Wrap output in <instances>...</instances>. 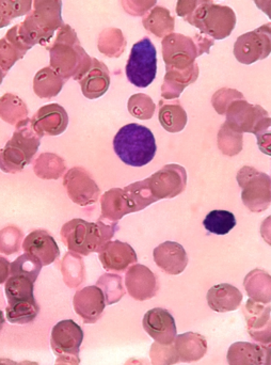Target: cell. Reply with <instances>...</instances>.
Segmentation results:
<instances>
[{
    "label": "cell",
    "instance_id": "cell-1",
    "mask_svg": "<svg viewBox=\"0 0 271 365\" xmlns=\"http://www.w3.org/2000/svg\"><path fill=\"white\" fill-rule=\"evenodd\" d=\"M113 150L124 164L140 168L154 160L157 145L150 130L140 124L131 123L116 135Z\"/></svg>",
    "mask_w": 271,
    "mask_h": 365
},
{
    "label": "cell",
    "instance_id": "cell-2",
    "mask_svg": "<svg viewBox=\"0 0 271 365\" xmlns=\"http://www.w3.org/2000/svg\"><path fill=\"white\" fill-rule=\"evenodd\" d=\"M116 227L104 222H88L83 219H74L63 225L61 237L68 250L88 255L100 252L115 233Z\"/></svg>",
    "mask_w": 271,
    "mask_h": 365
},
{
    "label": "cell",
    "instance_id": "cell-3",
    "mask_svg": "<svg viewBox=\"0 0 271 365\" xmlns=\"http://www.w3.org/2000/svg\"><path fill=\"white\" fill-rule=\"evenodd\" d=\"M156 201L146 180L123 189H111L101 200L103 217L111 221L120 220L124 215L143 210Z\"/></svg>",
    "mask_w": 271,
    "mask_h": 365
},
{
    "label": "cell",
    "instance_id": "cell-4",
    "mask_svg": "<svg viewBox=\"0 0 271 365\" xmlns=\"http://www.w3.org/2000/svg\"><path fill=\"white\" fill-rule=\"evenodd\" d=\"M40 138L32 128L31 121L21 120L12 139L0 151V169L6 173L23 170L38 151Z\"/></svg>",
    "mask_w": 271,
    "mask_h": 365
},
{
    "label": "cell",
    "instance_id": "cell-5",
    "mask_svg": "<svg viewBox=\"0 0 271 365\" xmlns=\"http://www.w3.org/2000/svg\"><path fill=\"white\" fill-rule=\"evenodd\" d=\"M184 19L214 40L227 38L236 25L235 12L230 6L214 4L213 0H199L195 11Z\"/></svg>",
    "mask_w": 271,
    "mask_h": 365
},
{
    "label": "cell",
    "instance_id": "cell-6",
    "mask_svg": "<svg viewBox=\"0 0 271 365\" xmlns=\"http://www.w3.org/2000/svg\"><path fill=\"white\" fill-rule=\"evenodd\" d=\"M126 73L128 81L137 88L148 87L156 78V47L148 36L133 46Z\"/></svg>",
    "mask_w": 271,
    "mask_h": 365
},
{
    "label": "cell",
    "instance_id": "cell-7",
    "mask_svg": "<svg viewBox=\"0 0 271 365\" xmlns=\"http://www.w3.org/2000/svg\"><path fill=\"white\" fill-rule=\"evenodd\" d=\"M237 182L242 187V199L247 208L253 212L267 210L271 204V179L266 173L246 166L237 173Z\"/></svg>",
    "mask_w": 271,
    "mask_h": 365
},
{
    "label": "cell",
    "instance_id": "cell-8",
    "mask_svg": "<svg viewBox=\"0 0 271 365\" xmlns=\"http://www.w3.org/2000/svg\"><path fill=\"white\" fill-rule=\"evenodd\" d=\"M271 53V23L238 36L234 45V56L242 64L264 60Z\"/></svg>",
    "mask_w": 271,
    "mask_h": 365
},
{
    "label": "cell",
    "instance_id": "cell-9",
    "mask_svg": "<svg viewBox=\"0 0 271 365\" xmlns=\"http://www.w3.org/2000/svg\"><path fill=\"white\" fill-rule=\"evenodd\" d=\"M163 53L167 68L175 70L190 68L200 56L193 38L180 34H170L163 38Z\"/></svg>",
    "mask_w": 271,
    "mask_h": 365
},
{
    "label": "cell",
    "instance_id": "cell-10",
    "mask_svg": "<svg viewBox=\"0 0 271 365\" xmlns=\"http://www.w3.org/2000/svg\"><path fill=\"white\" fill-rule=\"evenodd\" d=\"M155 199H170L183 192L186 187V170L178 165H167L146 179Z\"/></svg>",
    "mask_w": 271,
    "mask_h": 365
},
{
    "label": "cell",
    "instance_id": "cell-11",
    "mask_svg": "<svg viewBox=\"0 0 271 365\" xmlns=\"http://www.w3.org/2000/svg\"><path fill=\"white\" fill-rule=\"evenodd\" d=\"M83 341V331L81 326L72 319L59 322L51 330V345L56 355L72 356L79 358V349Z\"/></svg>",
    "mask_w": 271,
    "mask_h": 365
},
{
    "label": "cell",
    "instance_id": "cell-12",
    "mask_svg": "<svg viewBox=\"0 0 271 365\" xmlns=\"http://www.w3.org/2000/svg\"><path fill=\"white\" fill-rule=\"evenodd\" d=\"M268 113L259 105H251L244 100L237 98L230 104L227 109V124L230 128L237 133H252L255 126Z\"/></svg>",
    "mask_w": 271,
    "mask_h": 365
},
{
    "label": "cell",
    "instance_id": "cell-13",
    "mask_svg": "<svg viewBox=\"0 0 271 365\" xmlns=\"http://www.w3.org/2000/svg\"><path fill=\"white\" fill-rule=\"evenodd\" d=\"M142 326L146 334L159 344H173L178 336L175 319L165 309L154 308L148 311L142 319Z\"/></svg>",
    "mask_w": 271,
    "mask_h": 365
},
{
    "label": "cell",
    "instance_id": "cell-14",
    "mask_svg": "<svg viewBox=\"0 0 271 365\" xmlns=\"http://www.w3.org/2000/svg\"><path fill=\"white\" fill-rule=\"evenodd\" d=\"M68 113L63 107L58 104L42 107L31 120L32 128L40 137L62 134L68 128Z\"/></svg>",
    "mask_w": 271,
    "mask_h": 365
},
{
    "label": "cell",
    "instance_id": "cell-15",
    "mask_svg": "<svg viewBox=\"0 0 271 365\" xmlns=\"http://www.w3.org/2000/svg\"><path fill=\"white\" fill-rule=\"evenodd\" d=\"M106 304L104 292L98 285L85 287L74 296L75 312L87 324L96 323L102 317Z\"/></svg>",
    "mask_w": 271,
    "mask_h": 365
},
{
    "label": "cell",
    "instance_id": "cell-16",
    "mask_svg": "<svg viewBox=\"0 0 271 365\" xmlns=\"http://www.w3.org/2000/svg\"><path fill=\"white\" fill-rule=\"evenodd\" d=\"M229 365H271V346L251 342H236L227 349Z\"/></svg>",
    "mask_w": 271,
    "mask_h": 365
},
{
    "label": "cell",
    "instance_id": "cell-17",
    "mask_svg": "<svg viewBox=\"0 0 271 365\" xmlns=\"http://www.w3.org/2000/svg\"><path fill=\"white\" fill-rule=\"evenodd\" d=\"M126 289L136 300L150 299L156 295L158 285L156 277L143 265H134L126 272Z\"/></svg>",
    "mask_w": 271,
    "mask_h": 365
},
{
    "label": "cell",
    "instance_id": "cell-18",
    "mask_svg": "<svg viewBox=\"0 0 271 365\" xmlns=\"http://www.w3.org/2000/svg\"><path fill=\"white\" fill-rule=\"evenodd\" d=\"M23 249L26 253L40 259L43 266L53 263L59 257L60 250L53 236L44 230H36L24 240Z\"/></svg>",
    "mask_w": 271,
    "mask_h": 365
},
{
    "label": "cell",
    "instance_id": "cell-19",
    "mask_svg": "<svg viewBox=\"0 0 271 365\" xmlns=\"http://www.w3.org/2000/svg\"><path fill=\"white\" fill-rule=\"evenodd\" d=\"M100 261L108 272H122L137 262V255L130 245L116 240L103 246Z\"/></svg>",
    "mask_w": 271,
    "mask_h": 365
},
{
    "label": "cell",
    "instance_id": "cell-20",
    "mask_svg": "<svg viewBox=\"0 0 271 365\" xmlns=\"http://www.w3.org/2000/svg\"><path fill=\"white\" fill-rule=\"evenodd\" d=\"M154 261L165 274H182L188 265V257L182 245L175 242H165L154 250Z\"/></svg>",
    "mask_w": 271,
    "mask_h": 365
},
{
    "label": "cell",
    "instance_id": "cell-21",
    "mask_svg": "<svg viewBox=\"0 0 271 365\" xmlns=\"http://www.w3.org/2000/svg\"><path fill=\"white\" fill-rule=\"evenodd\" d=\"M208 307L215 312H233L242 302V294L237 287L223 283L210 287L208 296Z\"/></svg>",
    "mask_w": 271,
    "mask_h": 365
},
{
    "label": "cell",
    "instance_id": "cell-22",
    "mask_svg": "<svg viewBox=\"0 0 271 365\" xmlns=\"http://www.w3.org/2000/svg\"><path fill=\"white\" fill-rule=\"evenodd\" d=\"M173 345L178 359L183 364L199 361L208 353V341L205 336L197 332L189 331L178 334Z\"/></svg>",
    "mask_w": 271,
    "mask_h": 365
},
{
    "label": "cell",
    "instance_id": "cell-23",
    "mask_svg": "<svg viewBox=\"0 0 271 365\" xmlns=\"http://www.w3.org/2000/svg\"><path fill=\"white\" fill-rule=\"evenodd\" d=\"M81 85L86 98H98L106 93L111 85L108 68L104 63L93 59V66L81 75ZM79 77V78H81ZM78 78V79H79Z\"/></svg>",
    "mask_w": 271,
    "mask_h": 365
},
{
    "label": "cell",
    "instance_id": "cell-24",
    "mask_svg": "<svg viewBox=\"0 0 271 365\" xmlns=\"http://www.w3.org/2000/svg\"><path fill=\"white\" fill-rule=\"evenodd\" d=\"M198 76H199V68L197 63L186 70L167 68L165 83L161 88L163 98L165 100L178 98L187 86L197 81Z\"/></svg>",
    "mask_w": 271,
    "mask_h": 365
},
{
    "label": "cell",
    "instance_id": "cell-25",
    "mask_svg": "<svg viewBox=\"0 0 271 365\" xmlns=\"http://www.w3.org/2000/svg\"><path fill=\"white\" fill-rule=\"evenodd\" d=\"M81 182H77L76 178L73 175L72 171H68L64 178V186L68 190V195L72 197L73 201L85 205V204L96 202L98 195V187L96 186L93 180L89 177L86 171L81 169Z\"/></svg>",
    "mask_w": 271,
    "mask_h": 365
},
{
    "label": "cell",
    "instance_id": "cell-26",
    "mask_svg": "<svg viewBox=\"0 0 271 365\" xmlns=\"http://www.w3.org/2000/svg\"><path fill=\"white\" fill-rule=\"evenodd\" d=\"M245 289L250 299L260 304L271 302V276L261 269L252 270L245 278Z\"/></svg>",
    "mask_w": 271,
    "mask_h": 365
},
{
    "label": "cell",
    "instance_id": "cell-27",
    "mask_svg": "<svg viewBox=\"0 0 271 365\" xmlns=\"http://www.w3.org/2000/svg\"><path fill=\"white\" fill-rule=\"evenodd\" d=\"M160 109H159V122L161 126L169 133H180L184 130L187 124V113L185 109L180 106V102L172 103V104H165L159 103Z\"/></svg>",
    "mask_w": 271,
    "mask_h": 365
},
{
    "label": "cell",
    "instance_id": "cell-28",
    "mask_svg": "<svg viewBox=\"0 0 271 365\" xmlns=\"http://www.w3.org/2000/svg\"><path fill=\"white\" fill-rule=\"evenodd\" d=\"M34 281L25 276H11L6 281V292L8 304L19 302H34Z\"/></svg>",
    "mask_w": 271,
    "mask_h": 365
},
{
    "label": "cell",
    "instance_id": "cell-29",
    "mask_svg": "<svg viewBox=\"0 0 271 365\" xmlns=\"http://www.w3.org/2000/svg\"><path fill=\"white\" fill-rule=\"evenodd\" d=\"M249 334L260 331L271 324V304H260L249 298L244 307Z\"/></svg>",
    "mask_w": 271,
    "mask_h": 365
},
{
    "label": "cell",
    "instance_id": "cell-30",
    "mask_svg": "<svg viewBox=\"0 0 271 365\" xmlns=\"http://www.w3.org/2000/svg\"><path fill=\"white\" fill-rule=\"evenodd\" d=\"M61 76L49 68L40 71L34 79V91L40 98H51L61 91Z\"/></svg>",
    "mask_w": 271,
    "mask_h": 365
},
{
    "label": "cell",
    "instance_id": "cell-31",
    "mask_svg": "<svg viewBox=\"0 0 271 365\" xmlns=\"http://www.w3.org/2000/svg\"><path fill=\"white\" fill-rule=\"evenodd\" d=\"M143 24L146 29L158 38L172 34L174 29V19L163 6H156L148 19H143Z\"/></svg>",
    "mask_w": 271,
    "mask_h": 365
},
{
    "label": "cell",
    "instance_id": "cell-32",
    "mask_svg": "<svg viewBox=\"0 0 271 365\" xmlns=\"http://www.w3.org/2000/svg\"><path fill=\"white\" fill-rule=\"evenodd\" d=\"M40 307L34 302H19L9 304L6 307V317L9 323L25 325L31 323L38 317Z\"/></svg>",
    "mask_w": 271,
    "mask_h": 365
},
{
    "label": "cell",
    "instance_id": "cell-33",
    "mask_svg": "<svg viewBox=\"0 0 271 365\" xmlns=\"http://www.w3.org/2000/svg\"><path fill=\"white\" fill-rule=\"evenodd\" d=\"M204 227L215 235H225L235 227L236 218L233 212L227 210H212L203 221Z\"/></svg>",
    "mask_w": 271,
    "mask_h": 365
},
{
    "label": "cell",
    "instance_id": "cell-34",
    "mask_svg": "<svg viewBox=\"0 0 271 365\" xmlns=\"http://www.w3.org/2000/svg\"><path fill=\"white\" fill-rule=\"evenodd\" d=\"M42 267L43 264L38 257L30 253H25L11 263L10 274L28 277L36 282Z\"/></svg>",
    "mask_w": 271,
    "mask_h": 365
},
{
    "label": "cell",
    "instance_id": "cell-35",
    "mask_svg": "<svg viewBox=\"0 0 271 365\" xmlns=\"http://www.w3.org/2000/svg\"><path fill=\"white\" fill-rule=\"evenodd\" d=\"M218 145L225 155H236L242 151V134L235 132L225 123L218 135Z\"/></svg>",
    "mask_w": 271,
    "mask_h": 365
},
{
    "label": "cell",
    "instance_id": "cell-36",
    "mask_svg": "<svg viewBox=\"0 0 271 365\" xmlns=\"http://www.w3.org/2000/svg\"><path fill=\"white\" fill-rule=\"evenodd\" d=\"M98 287L104 292L107 304H116L126 294L123 287H122L121 277L116 276V274H104L101 277Z\"/></svg>",
    "mask_w": 271,
    "mask_h": 365
},
{
    "label": "cell",
    "instance_id": "cell-37",
    "mask_svg": "<svg viewBox=\"0 0 271 365\" xmlns=\"http://www.w3.org/2000/svg\"><path fill=\"white\" fill-rule=\"evenodd\" d=\"M128 110L133 117L140 120H148L153 117L155 105L150 96L145 94H135L128 101Z\"/></svg>",
    "mask_w": 271,
    "mask_h": 365
},
{
    "label": "cell",
    "instance_id": "cell-38",
    "mask_svg": "<svg viewBox=\"0 0 271 365\" xmlns=\"http://www.w3.org/2000/svg\"><path fill=\"white\" fill-rule=\"evenodd\" d=\"M150 355L154 365H174L180 362L173 344L163 345L155 342L150 347Z\"/></svg>",
    "mask_w": 271,
    "mask_h": 365
},
{
    "label": "cell",
    "instance_id": "cell-39",
    "mask_svg": "<svg viewBox=\"0 0 271 365\" xmlns=\"http://www.w3.org/2000/svg\"><path fill=\"white\" fill-rule=\"evenodd\" d=\"M253 134L257 136L260 151L266 155L271 156V118L270 115L257 123Z\"/></svg>",
    "mask_w": 271,
    "mask_h": 365
},
{
    "label": "cell",
    "instance_id": "cell-40",
    "mask_svg": "<svg viewBox=\"0 0 271 365\" xmlns=\"http://www.w3.org/2000/svg\"><path fill=\"white\" fill-rule=\"evenodd\" d=\"M31 2L32 0H0V9L11 21L14 17L26 14L31 8Z\"/></svg>",
    "mask_w": 271,
    "mask_h": 365
},
{
    "label": "cell",
    "instance_id": "cell-41",
    "mask_svg": "<svg viewBox=\"0 0 271 365\" xmlns=\"http://www.w3.org/2000/svg\"><path fill=\"white\" fill-rule=\"evenodd\" d=\"M244 98L242 93L236 91V90L233 89H223L219 90L216 94H215L214 98H213L212 102L213 105H214L215 109H216L217 113H220V115H223L225 113V103L227 102V104H231L233 101L237 100V98Z\"/></svg>",
    "mask_w": 271,
    "mask_h": 365
},
{
    "label": "cell",
    "instance_id": "cell-42",
    "mask_svg": "<svg viewBox=\"0 0 271 365\" xmlns=\"http://www.w3.org/2000/svg\"><path fill=\"white\" fill-rule=\"evenodd\" d=\"M199 0H178L176 4V13L178 16L186 19L197 8Z\"/></svg>",
    "mask_w": 271,
    "mask_h": 365
},
{
    "label": "cell",
    "instance_id": "cell-43",
    "mask_svg": "<svg viewBox=\"0 0 271 365\" xmlns=\"http://www.w3.org/2000/svg\"><path fill=\"white\" fill-rule=\"evenodd\" d=\"M10 265L8 259L0 257V284L8 280L9 274H10Z\"/></svg>",
    "mask_w": 271,
    "mask_h": 365
},
{
    "label": "cell",
    "instance_id": "cell-44",
    "mask_svg": "<svg viewBox=\"0 0 271 365\" xmlns=\"http://www.w3.org/2000/svg\"><path fill=\"white\" fill-rule=\"evenodd\" d=\"M262 237L271 246V216L263 221L261 227Z\"/></svg>",
    "mask_w": 271,
    "mask_h": 365
},
{
    "label": "cell",
    "instance_id": "cell-45",
    "mask_svg": "<svg viewBox=\"0 0 271 365\" xmlns=\"http://www.w3.org/2000/svg\"><path fill=\"white\" fill-rule=\"evenodd\" d=\"M260 10L263 11L271 19V0H253Z\"/></svg>",
    "mask_w": 271,
    "mask_h": 365
},
{
    "label": "cell",
    "instance_id": "cell-46",
    "mask_svg": "<svg viewBox=\"0 0 271 365\" xmlns=\"http://www.w3.org/2000/svg\"><path fill=\"white\" fill-rule=\"evenodd\" d=\"M10 365H40L38 364H36V362H30V361H24V362H19V364H16V362L12 361V360H10Z\"/></svg>",
    "mask_w": 271,
    "mask_h": 365
},
{
    "label": "cell",
    "instance_id": "cell-47",
    "mask_svg": "<svg viewBox=\"0 0 271 365\" xmlns=\"http://www.w3.org/2000/svg\"><path fill=\"white\" fill-rule=\"evenodd\" d=\"M4 323H6V319H4V312L0 310V330H1L2 327H4Z\"/></svg>",
    "mask_w": 271,
    "mask_h": 365
},
{
    "label": "cell",
    "instance_id": "cell-48",
    "mask_svg": "<svg viewBox=\"0 0 271 365\" xmlns=\"http://www.w3.org/2000/svg\"><path fill=\"white\" fill-rule=\"evenodd\" d=\"M0 365H10V360L0 359Z\"/></svg>",
    "mask_w": 271,
    "mask_h": 365
},
{
    "label": "cell",
    "instance_id": "cell-49",
    "mask_svg": "<svg viewBox=\"0 0 271 365\" xmlns=\"http://www.w3.org/2000/svg\"><path fill=\"white\" fill-rule=\"evenodd\" d=\"M4 73H2L1 68H0V83H1L2 79H4Z\"/></svg>",
    "mask_w": 271,
    "mask_h": 365
}]
</instances>
